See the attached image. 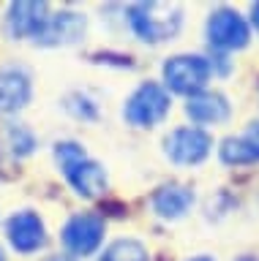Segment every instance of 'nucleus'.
<instances>
[{
	"label": "nucleus",
	"mask_w": 259,
	"mask_h": 261,
	"mask_svg": "<svg viewBox=\"0 0 259 261\" xmlns=\"http://www.w3.org/2000/svg\"><path fill=\"white\" fill-rule=\"evenodd\" d=\"M185 114L194 122H202V125H210V122H224L229 117V101L221 93H202L191 95L189 103H185Z\"/></svg>",
	"instance_id": "13"
},
{
	"label": "nucleus",
	"mask_w": 259,
	"mask_h": 261,
	"mask_svg": "<svg viewBox=\"0 0 259 261\" xmlns=\"http://www.w3.org/2000/svg\"><path fill=\"white\" fill-rule=\"evenodd\" d=\"M101 261H148V248L136 240H117L104 250Z\"/></svg>",
	"instance_id": "15"
},
{
	"label": "nucleus",
	"mask_w": 259,
	"mask_h": 261,
	"mask_svg": "<svg viewBox=\"0 0 259 261\" xmlns=\"http://www.w3.org/2000/svg\"><path fill=\"white\" fill-rule=\"evenodd\" d=\"M246 136H248L251 142H254V144L259 147V122H254V125H251V128L246 130Z\"/></svg>",
	"instance_id": "17"
},
{
	"label": "nucleus",
	"mask_w": 259,
	"mask_h": 261,
	"mask_svg": "<svg viewBox=\"0 0 259 261\" xmlns=\"http://www.w3.org/2000/svg\"><path fill=\"white\" fill-rule=\"evenodd\" d=\"M218 155H221V161L229 163V166H246V163L259 161V147L251 142L246 134L243 136H229V139H224Z\"/></svg>",
	"instance_id": "14"
},
{
	"label": "nucleus",
	"mask_w": 259,
	"mask_h": 261,
	"mask_svg": "<svg viewBox=\"0 0 259 261\" xmlns=\"http://www.w3.org/2000/svg\"><path fill=\"white\" fill-rule=\"evenodd\" d=\"M150 204H153V210H156V215L167 218V220H177L191 210L194 191L185 188V185H175V182L172 185H161L158 191L153 193Z\"/></svg>",
	"instance_id": "12"
},
{
	"label": "nucleus",
	"mask_w": 259,
	"mask_h": 261,
	"mask_svg": "<svg viewBox=\"0 0 259 261\" xmlns=\"http://www.w3.org/2000/svg\"><path fill=\"white\" fill-rule=\"evenodd\" d=\"M30 79L19 68L0 71V112H19L30 101Z\"/></svg>",
	"instance_id": "11"
},
{
	"label": "nucleus",
	"mask_w": 259,
	"mask_h": 261,
	"mask_svg": "<svg viewBox=\"0 0 259 261\" xmlns=\"http://www.w3.org/2000/svg\"><path fill=\"white\" fill-rule=\"evenodd\" d=\"M251 38L248 22L234 11V8H216L207 19V41L210 46L221 49V52H234L243 49Z\"/></svg>",
	"instance_id": "5"
},
{
	"label": "nucleus",
	"mask_w": 259,
	"mask_h": 261,
	"mask_svg": "<svg viewBox=\"0 0 259 261\" xmlns=\"http://www.w3.org/2000/svg\"><path fill=\"white\" fill-rule=\"evenodd\" d=\"M85 36V16L74 11H60L50 14L44 30L38 33L36 44L41 46H63V44H77Z\"/></svg>",
	"instance_id": "9"
},
{
	"label": "nucleus",
	"mask_w": 259,
	"mask_h": 261,
	"mask_svg": "<svg viewBox=\"0 0 259 261\" xmlns=\"http://www.w3.org/2000/svg\"><path fill=\"white\" fill-rule=\"evenodd\" d=\"M238 261H259V258H256V256H240Z\"/></svg>",
	"instance_id": "19"
},
{
	"label": "nucleus",
	"mask_w": 259,
	"mask_h": 261,
	"mask_svg": "<svg viewBox=\"0 0 259 261\" xmlns=\"http://www.w3.org/2000/svg\"><path fill=\"white\" fill-rule=\"evenodd\" d=\"M251 22H254L256 30H259V3H254V8H251Z\"/></svg>",
	"instance_id": "18"
},
{
	"label": "nucleus",
	"mask_w": 259,
	"mask_h": 261,
	"mask_svg": "<svg viewBox=\"0 0 259 261\" xmlns=\"http://www.w3.org/2000/svg\"><path fill=\"white\" fill-rule=\"evenodd\" d=\"M167 158L180 163V166H194L202 163L213 150V136L202 128H175L164 139Z\"/></svg>",
	"instance_id": "6"
},
{
	"label": "nucleus",
	"mask_w": 259,
	"mask_h": 261,
	"mask_svg": "<svg viewBox=\"0 0 259 261\" xmlns=\"http://www.w3.org/2000/svg\"><path fill=\"white\" fill-rule=\"evenodd\" d=\"M55 158H58V166L63 169L66 179L79 196L96 199V196L104 193V188H107V171L96 161L87 158L85 150L77 142H60L55 147Z\"/></svg>",
	"instance_id": "1"
},
{
	"label": "nucleus",
	"mask_w": 259,
	"mask_h": 261,
	"mask_svg": "<svg viewBox=\"0 0 259 261\" xmlns=\"http://www.w3.org/2000/svg\"><path fill=\"white\" fill-rule=\"evenodd\" d=\"M169 114V93L156 82H145L126 101L123 117L136 128H150Z\"/></svg>",
	"instance_id": "4"
},
{
	"label": "nucleus",
	"mask_w": 259,
	"mask_h": 261,
	"mask_svg": "<svg viewBox=\"0 0 259 261\" xmlns=\"http://www.w3.org/2000/svg\"><path fill=\"white\" fill-rule=\"evenodd\" d=\"M191 261H213L210 256H197V258H191Z\"/></svg>",
	"instance_id": "20"
},
{
	"label": "nucleus",
	"mask_w": 259,
	"mask_h": 261,
	"mask_svg": "<svg viewBox=\"0 0 259 261\" xmlns=\"http://www.w3.org/2000/svg\"><path fill=\"white\" fill-rule=\"evenodd\" d=\"M0 261H6V256H3V250H0Z\"/></svg>",
	"instance_id": "21"
},
{
	"label": "nucleus",
	"mask_w": 259,
	"mask_h": 261,
	"mask_svg": "<svg viewBox=\"0 0 259 261\" xmlns=\"http://www.w3.org/2000/svg\"><path fill=\"white\" fill-rule=\"evenodd\" d=\"M6 234H9L11 248L19 253H36L46 242L44 220L30 210H22L17 215H11L9 223H6Z\"/></svg>",
	"instance_id": "8"
},
{
	"label": "nucleus",
	"mask_w": 259,
	"mask_h": 261,
	"mask_svg": "<svg viewBox=\"0 0 259 261\" xmlns=\"http://www.w3.org/2000/svg\"><path fill=\"white\" fill-rule=\"evenodd\" d=\"M60 240L66 245V250L71 256H93L96 250L101 248L104 242V220L93 212H82V215H74L63 226Z\"/></svg>",
	"instance_id": "7"
},
{
	"label": "nucleus",
	"mask_w": 259,
	"mask_h": 261,
	"mask_svg": "<svg viewBox=\"0 0 259 261\" xmlns=\"http://www.w3.org/2000/svg\"><path fill=\"white\" fill-rule=\"evenodd\" d=\"M210 73H213V63L202 55H175L164 63V82L169 90L183 95H197L202 87L207 85Z\"/></svg>",
	"instance_id": "3"
},
{
	"label": "nucleus",
	"mask_w": 259,
	"mask_h": 261,
	"mask_svg": "<svg viewBox=\"0 0 259 261\" xmlns=\"http://www.w3.org/2000/svg\"><path fill=\"white\" fill-rule=\"evenodd\" d=\"M128 22L142 41L158 44L177 36L183 24V11L175 3H136L128 8Z\"/></svg>",
	"instance_id": "2"
},
{
	"label": "nucleus",
	"mask_w": 259,
	"mask_h": 261,
	"mask_svg": "<svg viewBox=\"0 0 259 261\" xmlns=\"http://www.w3.org/2000/svg\"><path fill=\"white\" fill-rule=\"evenodd\" d=\"M46 19V3H14L6 14V30L11 38H38Z\"/></svg>",
	"instance_id": "10"
},
{
	"label": "nucleus",
	"mask_w": 259,
	"mask_h": 261,
	"mask_svg": "<svg viewBox=\"0 0 259 261\" xmlns=\"http://www.w3.org/2000/svg\"><path fill=\"white\" fill-rule=\"evenodd\" d=\"M9 136H11V144H14V152H19V155H28L30 150H33V136H30V130H25L22 125L17 128H9Z\"/></svg>",
	"instance_id": "16"
}]
</instances>
